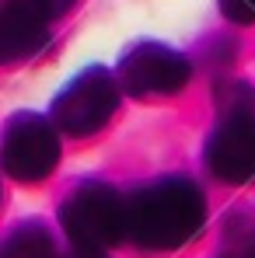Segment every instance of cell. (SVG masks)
<instances>
[{
    "instance_id": "9",
    "label": "cell",
    "mask_w": 255,
    "mask_h": 258,
    "mask_svg": "<svg viewBox=\"0 0 255 258\" xmlns=\"http://www.w3.org/2000/svg\"><path fill=\"white\" fill-rule=\"evenodd\" d=\"M74 4H77V0H4L0 7L11 11V14H21V18H28V21H35V25H45V28H49V21H56L60 14H67Z\"/></svg>"
},
{
    "instance_id": "7",
    "label": "cell",
    "mask_w": 255,
    "mask_h": 258,
    "mask_svg": "<svg viewBox=\"0 0 255 258\" xmlns=\"http://www.w3.org/2000/svg\"><path fill=\"white\" fill-rule=\"evenodd\" d=\"M49 39V28L35 25L21 14H11L0 7V63H21L35 56Z\"/></svg>"
},
{
    "instance_id": "5",
    "label": "cell",
    "mask_w": 255,
    "mask_h": 258,
    "mask_svg": "<svg viewBox=\"0 0 255 258\" xmlns=\"http://www.w3.org/2000/svg\"><path fill=\"white\" fill-rule=\"evenodd\" d=\"M119 108V77L105 67H87L53 98V122L70 136H91Z\"/></svg>"
},
{
    "instance_id": "4",
    "label": "cell",
    "mask_w": 255,
    "mask_h": 258,
    "mask_svg": "<svg viewBox=\"0 0 255 258\" xmlns=\"http://www.w3.org/2000/svg\"><path fill=\"white\" fill-rule=\"evenodd\" d=\"M0 164L18 181H42L60 164V129L39 112H18L0 133Z\"/></svg>"
},
{
    "instance_id": "2",
    "label": "cell",
    "mask_w": 255,
    "mask_h": 258,
    "mask_svg": "<svg viewBox=\"0 0 255 258\" xmlns=\"http://www.w3.org/2000/svg\"><path fill=\"white\" fill-rule=\"evenodd\" d=\"M224 112L207 140V168L227 185L255 181V94L245 84L224 87Z\"/></svg>"
},
{
    "instance_id": "12",
    "label": "cell",
    "mask_w": 255,
    "mask_h": 258,
    "mask_svg": "<svg viewBox=\"0 0 255 258\" xmlns=\"http://www.w3.org/2000/svg\"><path fill=\"white\" fill-rule=\"evenodd\" d=\"M60 258V255H56ZM63 258H105V251H84V248H74L70 255H63Z\"/></svg>"
},
{
    "instance_id": "11",
    "label": "cell",
    "mask_w": 255,
    "mask_h": 258,
    "mask_svg": "<svg viewBox=\"0 0 255 258\" xmlns=\"http://www.w3.org/2000/svg\"><path fill=\"white\" fill-rule=\"evenodd\" d=\"M220 11L234 25H255V0H220Z\"/></svg>"
},
{
    "instance_id": "10",
    "label": "cell",
    "mask_w": 255,
    "mask_h": 258,
    "mask_svg": "<svg viewBox=\"0 0 255 258\" xmlns=\"http://www.w3.org/2000/svg\"><path fill=\"white\" fill-rule=\"evenodd\" d=\"M217 258H255V234H252V230H245V234H231L227 244H224V251H220Z\"/></svg>"
},
{
    "instance_id": "1",
    "label": "cell",
    "mask_w": 255,
    "mask_h": 258,
    "mask_svg": "<svg viewBox=\"0 0 255 258\" xmlns=\"http://www.w3.org/2000/svg\"><path fill=\"white\" fill-rule=\"evenodd\" d=\"M207 223V196L189 178H161L126 199V237L147 251L189 244Z\"/></svg>"
},
{
    "instance_id": "3",
    "label": "cell",
    "mask_w": 255,
    "mask_h": 258,
    "mask_svg": "<svg viewBox=\"0 0 255 258\" xmlns=\"http://www.w3.org/2000/svg\"><path fill=\"white\" fill-rule=\"evenodd\" d=\"M60 220L74 248L105 251L126 237V199L101 181H87L67 196Z\"/></svg>"
},
{
    "instance_id": "8",
    "label": "cell",
    "mask_w": 255,
    "mask_h": 258,
    "mask_svg": "<svg viewBox=\"0 0 255 258\" xmlns=\"http://www.w3.org/2000/svg\"><path fill=\"white\" fill-rule=\"evenodd\" d=\"M0 258H56V241L39 220L18 223L0 237Z\"/></svg>"
},
{
    "instance_id": "6",
    "label": "cell",
    "mask_w": 255,
    "mask_h": 258,
    "mask_svg": "<svg viewBox=\"0 0 255 258\" xmlns=\"http://www.w3.org/2000/svg\"><path fill=\"white\" fill-rule=\"evenodd\" d=\"M119 87L133 98H168L178 94L192 77V63L161 42H136L119 59Z\"/></svg>"
}]
</instances>
